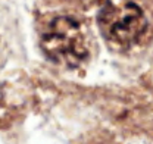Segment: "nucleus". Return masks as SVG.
Masks as SVG:
<instances>
[{"label":"nucleus","mask_w":153,"mask_h":144,"mask_svg":"<svg viewBox=\"0 0 153 144\" xmlns=\"http://www.w3.org/2000/svg\"><path fill=\"white\" fill-rule=\"evenodd\" d=\"M97 24L105 40L118 47L137 44L147 30L144 12L131 1L121 6L108 1L97 15Z\"/></svg>","instance_id":"2"},{"label":"nucleus","mask_w":153,"mask_h":144,"mask_svg":"<svg viewBox=\"0 0 153 144\" xmlns=\"http://www.w3.org/2000/svg\"><path fill=\"white\" fill-rule=\"evenodd\" d=\"M46 57L57 65L76 68L90 57V46L81 24L69 16L55 18L40 38Z\"/></svg>","instance_id":"1"}]
</instances>
